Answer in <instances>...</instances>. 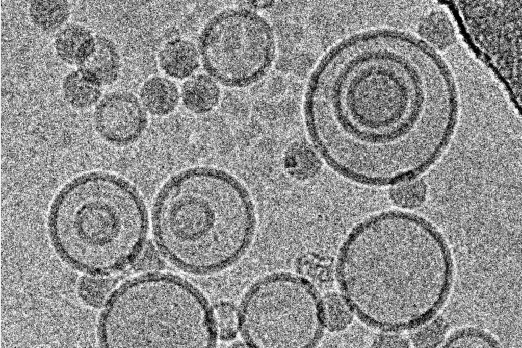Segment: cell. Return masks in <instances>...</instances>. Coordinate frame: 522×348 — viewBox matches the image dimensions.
Instances as JSON below:
<instances>
[{
    "label": "cell",
    "mask_w": 522,
    "mask_h": 348,
    "mask_svg": "<svg viewBox=\"0 0 522 348\" xmlns=\"http://www.w3.org/2000/svg\"><path fill=\"white\" fill-rule=\"evenodd\" d=\"M50 228L61 253L77 266L109 269L127 263L146 229L144 208L135 188L117 176L81 177L59 193Z\"/></svg>",
    "instance_id": "6da1fadb"
},
{
    "label": "cell",
    "mask_w": 522,
    "mask_h": 348,
    "mask_svg": "<svg viewBox=\"0 0 522 348\" xmlns=\"http://www.w3.org/2000/svg\"><path fill=\"white\" fill-rule=\"evenodd\" d=\"M226 183L202 168L185 170L162 188L153 227L163 254L176 265L193 272L212 269L222 243L220 201Z\"/></svg>",
    "instance_id": "7a4b0ae2"
},
{
    "label": "cell",
    "mask_w": 522,
    "mask_h": 348,
    "mask_svg": "<svg viewBox=\"0 0 522 348\" xmlns=\"http://www.w3.org/2000/svg\"><path fill=\"white\" fill-rule=\"evenodd\" d=\"M114 301L119 346L203 347L211 341L206 306L181 280L162 275L136 279Z\"/></svg>",
    "instance_id": "3957f363"
},
{
    "label": "cell",
    "mask_w": 522,
    "mask_h": 348,
    "mask_svg": "<svg viewBox=\"0 0 522 348\" xmlns=\"http://www.w3.org/2000/svg\"><path fill=\"white\" fill-rule=\"evenodd\" d=\"M197 47L207 74L232 86L245 85L262 77L275 53L270 24L246 9H229L214 16L202 29Z\"/></svg>",
    "instance_id": "277c9868"
},
{
    "label": "cell",
    "mask_w": 522,
    "mask_h": 348,
    "mask_svg": "<svg viewBox=\"0 0 522 348\" xmlns=\"http://www.w3.org/2000/svg\"><path fill=\"white\" fill-rule=\"evenodd\" d=\"M96 131L108 142L124 146L137 141L148 123L147 112L139 98L127 91H116L102 97L94 113Z\"/></svg>",
    "instance_id": "5b68a950"
},
{
    "label": "cell",
    "mask_w": 522,
    "mask_h": 348,
    "mask_svg": "<svg viewBox=\"0 0 522 348\" xmlns=\"http://www.w3.org/2000/svg\"><path fill=\"white\" fill-rule=\"evenodd\" d=\"M198 47L190 40L174 39L167 42L158 54V64L167 76L175 79L189 78L200 66Z\"/></svg>",
    "instance_id": "8992f818"
},
{
    "label": "cell",
    "mask_w": 522,
    "mask_h": 348,
    "mask_svg": "<svg viewBox=\"0 0 522 348\" xmlns=\"http://www.w3.org/2000/svg\"><path fill=\"white\" fill-rule=\"evenodd\" d=\"M95 41L96 36L89 29L72 23L58 31L54 46L57 55L63 61L79 67L93 53Z\"/></svg>",
    "instance_id": "52a82bcc"
},
{
    "label": "cell",
    "mask_w": 522,
    "mask_h": 348,
    "mask_svg": "<svg viewBox=\"0 0 522 348\" xmlns=\"http://www.w3.org/2000/svg\"><path fill=\"white\" fill-rule=\"evenodd\" d=\"M102 86L113 84L118 79L122 68L120 54L110 39L96 36L94 49L80 66Z\"/></svg>",
    "instance_id": "ba28073f"
},
{
    "label": "cell",
    "mask_w": 522,
    "mask_h": 348,
    "mask_svg": "<svg viewBox=\"0 0 522 348\" xmlns=\"http://www.w3.org/2000/svg\"><path fill=\"white\" fill-rule=\"evenodd\" d=\"M138 98L147 113L155 116H164L177 108L180 92L177 85L171 80L163 76H153L142 84Z\"/></svg>",
    "instance_id": "9c48e42d"
},
{
    "label": "cell",
    "mask_w": 522,
    "mask_h": 348,
    "mask_svg": "<svg viewBox=\"0 0 522 348\" xmlns=\"http://www.w3.org/2000/svg\"><path fill=\"white\" fill-rule=\"evenodd\" d=\"M180 92L184 106L197 114L212 110L217 105L220 95L216 81L205 73L196 74L188 78L182 83Z\"/></svg>",
    "instance_id": "30bf717a"
},
{
    "label": "cell",
    "mask_w": 522,
    "mask_h": 348,
    "mask_svg": "<svg viewBox=\"0 0 522 348\" xmlns=\"http://www.w3.org/2000/svg\"><path fill=\"white\" fill-rule=\"evenodd\" d=\"M102 86L81 68L68 73L62 88L67 102L73 107L87 109L97 104L101 96Z\"/></svg>",
    "instance_id": "8fae6325"
},
{
    "label": "cell",
    "mask_w": 522,
    "mask_h": 348,
    "mask_svg": "<svg viewBox=\"0 0 522 348\" xmlns=\"http://www.w3.org/2000/svg\"><path fill=\"white\" fill-rule=\"evenodd\" d=\"M29 14L34 23L44 31H59L68 21L70 6L66 1H33Z\"/></svg>",
    "instance_id": "7c38bea8"
},
{
    "label": "cell",
    "mask_w": 522,
    "mask_h": 348,
    "mask_svg": "<svg viewBox=\"0 0 522 348\" xmlns=\"http://www.w3.org/2000/svg\"><path fill=\"white\" fill-rule=\"evenodd\" d=\"M426 189L423 182L417 179L404 180L394 186L390 192L393 202L406 209L418 207L423 202Z\"/></svg>",
    "instance_id": "4fadbf2b"
}]
</instances>
